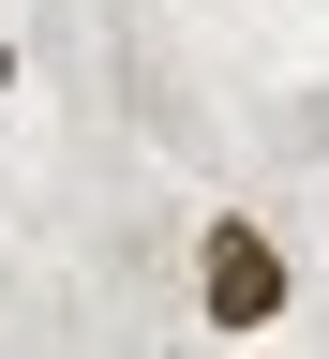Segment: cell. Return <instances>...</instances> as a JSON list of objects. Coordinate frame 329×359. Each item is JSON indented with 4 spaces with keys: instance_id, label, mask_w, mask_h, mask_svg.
<instances>
[{
    "instance_id": "2",
    "label": "cell",
    "mask_w": 329,
    "mask_h": 359,
    "mask_svg": "<svg viewBox=\"0 0 329 359\" xmlns=\"http://www.w3.org/2000/svg\"><path fill=\"white\" fill-rule=\"evenodd\" d=\"M0 105H15V45H0Z\"/></svg>"
},
{
    "instance_id": "1",
    "label": "cell",
    "mask_w": 329,
    "mask_h": 359,
    "mask_svg": "<svg viewBox=\"0 0 329 359\" xmlns=\"http://www.w3.org/2000/svg\"><path fill=\"white\" fill-rule=\"evenodd\" d=\"M300 314V255L269 240L255 210H210L195 224V330L210 344H255V330H285Z\"/></svg>"
}]
</instances>
